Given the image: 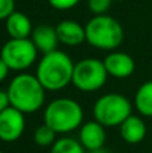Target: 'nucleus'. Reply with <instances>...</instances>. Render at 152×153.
Here are the masks:
<instances>
[{"mask_svg":"<svg viewBox=\"0 0 152 153\" xmlns=\"http://www.w3.org/2000/svg\"><path fill=\"white\" fill-rule=\"evenodd\" d=\"M10 105L24 114L35 113L45 103L46 90L37 75L22 73L13 76L5 90Z\"/></svg>","mask_w":152,"mask_h":153,"instance_id":"f257e3e1","label":"nucleus"},{"mask_svg":"<svg viewBox=\"0 0 152 153\" xmlns=\"http://www.w3.org/2000/svg\"><path fill=\"white\" fill-rule=\"evenodd\" d=\"M74 62L61 50L45 54L37 66V78L46 91H59L72 83Z\"/></svg>","mask_w":152,"mask_h":153,"instance_id":"f03ea898","label":"nucleus"},{"mask_svg":"<svg viewBox=\"0 0 152 153\" xmlns=\"http://www.w3.org/2000/svg\"><path fill=\"white\" fill-rule=\"evenodd\" d=\"M86 42L102 51H115L124 40V30L116 18L108 15H96L86 23Z\"/></svg>","mask_w":152,"mask_h":153,"instance_id":"7ed1b4c3","label":"nucleus"},{"mask_svg":"<svg viewBox=\"0 0 152 153\" xmlns=\"http://www.w3.org/2000/svg\"><path fill=\"white\" fill-rule=\"evenodd\" d=\"M43 120L57 134H66L82 125L83 110L72 98H57L46 106Z\"/></svg>","mask_w":152,"mask_h":153,"instance_id":"20e7f679","label":"nucleus"},{"mask_svg":"<svg viewBox=\"0 0 152 153\" xmlns=\"http://www.w3.org/2000/svg\"><path fill=\"white\" fill-rule=\"evenodd\" d=\"M132 114V105L129 100L118 93L104 94L94 102L93 117L105 128L120 126L121 122Z\"/></svg>","mask_w":152,"mask_h":153,"instance_id":"39448f33","label":"nucleus"},{"mask_svg":"<svg viewBox=\"0 0 152 153\" xmlns=\"http://www.w3.org/2000/svg\"><path fill=\"white\" fill-rule=\"evenodd\" d=\"M108 79L104 62L96 58H85L74 65L72 83L80 91L93 93L100 90Z\"/></svg>","mask_w":152,"mask_h":153,"instance_id":"423d86ee","label":"nucleus"},{"mask_svg":"<svg viewBox=\"0 0 152 153\" xmlns=\"http://www.w3.org/2000/svg\"><path fill=\"white\" fill-rule=\"evenodd\" d=\"M0 56L12 71H22L30 69L37 61L38 50L30 38L11 39L3 45Z\"/></svg>","mask_w":152,"mask_h":153,"instance_id":"0eeeda50","label":"nucleus"},{"mask_svg":"<svg viewBox=\"0 0 152 153\" xmlns=\"http://www.w3.org/2000/svg\"><path fill=\"white\" fill-rule=\"evenodd\" d=\"M26 129L24 113L8 106L0 113V140L4 143H15L22 137Z\"/></svg>","mask_w":152,"mask_h":153,"instance_id":"6e6552de","label":"nucleus"},{"mask_svg":"<svg viewBox=\"0 0 152 153\" xmlns=\"http://www.w3.org/2000/svg\"><path fill=\"white\" fill-rule=\"evenodd\" d=\"M104 66L108 75L118 79H125L135 71V61L129 54L123 51H110L104 58Z\"/></svg>","mask_w":152,"mask_h":153,"instance_id":"1a4fd4ad","label":"nucleus"},{"mask_svg":"<svg viewBox=\"0 0 152 153\" xmlns=\"http://www.w3.org/2000/svg\"><path fill=\"white\" fill-rule=\"evenodd\" d=\"M78 141L81 145L85 148V151H97V149L104 148L105 141H107V130L105 126L100 122L88 121L86 124L81 125Z\"/></svg>","mask_w":152,"mask_h":153,"instance_id":"9d476101","label":"nucleus"},{"mask_svg":"<svg viewBox=\"0 0 152 153\" xmlns=\"http://www.w3.org/2000/svg\"><path fill=\"white\" fill-rule=\"evenodd\" d=\"M55 30L59 43L67 47H77L86 40L85 26L78 23L77 20H72V19L61 20L55 26Z\"/></svg>","mask_w":152,"mask_h":153,"instance_id":"9b49d317","label":"nucleus"},{"mask_svg":"<svg viewBox=\"0 0 152 153\" xmlns=\"http://www.w3.org/2000/svg\"><path fill=\"white\" fill-rule=\"evenodd\" d=\"M30 39L32 40L34 46L37 47L38 53L48 54L51 51L58 50L59 39L57 35L55 27L50 26V24H38L34 27L31 32Z\"/></svg>","mask_w":152,"mask_h":153,"instance_id":"f8f14e48","label":"nucleus"},{"mask_svg":"<svg viewBox=\"0 0 152 153\" xmlns=\"http://www.w3.org/2000/svg\"><path fill=\"white\" fill-rule=\"evenodd\" d=\"M120 136L127 144L136 145L140 144L147 136V125L139 116L131 114L127 120L121 122Z\"/></svg>","mask_w":152,"mask_h":153,"instance_id":"ddd939ff","label":"nucleus"},{"mask_svg":"<svg viewBox=\"0 0 152 153\" xmlns=\"http://www.w3.org/2000/svg\"><path fill=\"white\" fill-rule=\"evenodd\" d=\"M34 30L31 19L20 11H13L5 19V31L11 39H27Z\"/></svg>","mask_w":152,"mask_h":153,"instance_id":"4468645a","label":"nucleus"},{"mask_svg":"<svg viewBox=\"0 0 152 153\" xmlns=\"http://www.w3.org/2000/svg\"><path fill=\"white\" fill-rule=\"evenodd\" d=\"M135 108L142 116L152 117V81H147L135 94Z\"/></svg>","mask_w":152,"mask_h":153,"instance_id":"2eb2a0df","label":"nucleus"},{"mask_svg":"<svg viewBox=\"0 0 152 153\" xmlns=\"http://www.w3.org/2000/svg\"><path fill=\"white\" fill-rule=\"evenodd\" d=\"M50 153H86L85 148L78 140L73 137L58 138L51 146Z\"/></svg>","mask_w":152,"mask_h":153,"instance_id":"dca6fc26","label":"nucleus"},{"mask_svg":"<svg viewBox=\"0 0 152 153\" xmlns=\"http://www.w3.org/2000/svg\"><path fill=\"white\" fill-rule=\"evenodd\" d=\"M34 141L38 146H42V148L53 146V144L57 141V133L54 132L48 125H46L45 122H43L42 125H39V126L35 129Z\"/></svg>","mask_w":152,"mask_h":153,"instance_id":"f3484780","label":"nucleus"},{"mask_svg":"<svg viewBox=\"0 0 152 153\" xmlns=\"http://www.w3.org/2000/svg\"><path fill=\"white\" fill-rule=\"evenodd\" d=\"M112 0H88V7L93 16L105 15L112 5Z\"/></svg>","mask_w":152,"mask_h":153,"instance_id":"a211bd4d","label":"nucleus"},{"mask_svg":"<svg viewBox=\"0 0 152 153\" xmlns=\"http://www.w3.org/2000/svg\"><path fill=\"white\" fill-rule=\"evenodd\" d=\"M47 1L55 10L66 11V10H72L75 5H78L81 0H47Z\"/></svg>","mask_w":152,"mask_h":153,"instance_id":"6ab92c4d","label":"nucleus"},{"mask_svg":"<svg viewBox=\"0 0 152 153\" xmlns=\"http://www.w3.org/2000/svg\"><path fill=\"white\" fill-rule=\"evenodd\" d=\"M15 11V0H0V20H5Z\"/></svg>","mask_w":152,"mask_h":153,"instance_id":"aec40b11","label":"nucleus"},{"mask_svg":"<svg viewBox=\"0 0 152 153\" xmlns=\"http://www.w3.org/2000/svg\"><path fill=\"white\" fill-rule=\"evenodd\" d=\"M10 105V100H8V94L4 90H0V113L8 108Z\"/></svg>","mask_w":152,"mask_h":153,"instance_id":"412c9836","label":"nucleus"},{"mask_svg":"<svg viewBox=\"0 0 152 153\" xmlns=\"http://www.w3.org/2000/svg\"><path fill=\"white\" fill-rule=\"evenodd\" d=\"M8 73H10V69H8V66L5 65V62L1 59V56H0V82H3L5 78H7Z\"/></svg>","mask_w":152,"mask_h":153,"instance_id":"4be33fe9","label":"nucleus"},{"mask_svg":"<svg viewBox=\"0 0 152 153\" xmlns=\"http://www.w3.org/2000/svg\"><path fill=\"white\" fill-rule=\"evenodd\" d=\"M88 153H112L109 149H105V148H101V149H97V151H90Z\"/></svg>","mask_w":152,"mask_h":153,"instance_id":"5701e85b","label":"nucleus"},{"mask_svg":"<svg viewBox=\"0 0 152 153\" xmlns=\"http://www.w3.org/2000/svg\"><path fill=\"white\" fill-rule=\"evenodd\" d=\"M112 1H123V0H112Z\"/></svg>","mask_w":152,"mask_h":153,"instance_id":"b1692460","label":"nucleus"},{"mask_svg":"<svg viewBox=\"0 0 152 153\" xmlns=\"http://www.w3.org/2000/svg\"><path fill=\"white\" fill-rule=\"evenodd\" d=\"M0 153H3V152H1V151H0Z\"/></svg>","mask_w":152,"mask_h":153,"instance_id":"393cba45","label":"nucleus"}]
</instances>
